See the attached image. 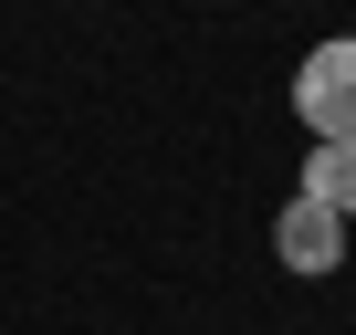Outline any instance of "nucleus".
<instances>
[{
  "instance_id": "obj_1",
  "label": "nucleus",
  "mask_w": 356,
  "mask_h": 335,
  "mask_svg": "<svg viewBox=\"0 0 356 335\" xmlns=\"http://www.w3.org/2000/svg\"><path fill=\"white\" fill-rule=\"evenodd\" d=\"M293 115L314 126V147L356 136V32H335V42H314L293 63Z\"/></svg>"
},
{
  "instance_id": "obj_2",
  "label": "nucleus",
  "mask_w": 356,
  "mask_h": 335,
  "mask_svg": "<svg viewBox=\"0 0 356 335\" xmlns=\"http://www.w3.org/2000/svg\"><path fill=\"white\" fill-rule=\"evenodd\" d=\"M273 252H283V272H335V262H346V220H335V210H314V199H283Z\"/></svg>"
},
{
  "instance_id": "obj_3",
  "label": "nucleus",
  "mask_w": 356,
  "mask_h": 335,
  "mask_svg": "<svg viewBox=\"0 0 356 335\" xmlns=\"http://www.w3.org/2000/svg\"><path fill=\"white\" fill-rule=\"evenodd\" d=\"M293 199H314V210L356 220V136H335V147H314V157H304V189H293Z\"/></svg>"
}]
</instances>
